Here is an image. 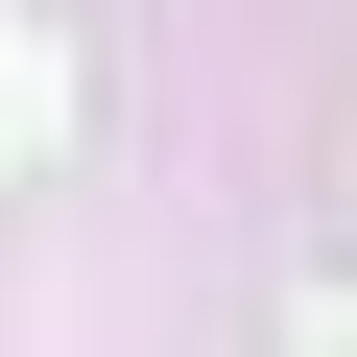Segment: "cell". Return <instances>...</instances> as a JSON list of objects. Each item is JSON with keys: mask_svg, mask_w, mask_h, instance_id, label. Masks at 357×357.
Here are the masks:
<instances>
[{"mask_svg": "<svg viewBox=\"0 0 357 357\" xmlns=\"http://www.w3.org/2000/svg\"><path fill=\"white\" fill-rule=\"evenodd\" d=\"M286 357H357V310H333V286H310V310H286Z\"/></svg>", "mask_w": 357, "mask_h": 357, "instance_id": "obj_1", "label": "cell"}]
</instances>
